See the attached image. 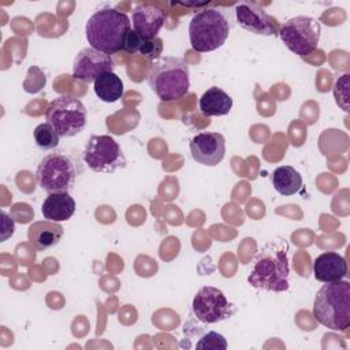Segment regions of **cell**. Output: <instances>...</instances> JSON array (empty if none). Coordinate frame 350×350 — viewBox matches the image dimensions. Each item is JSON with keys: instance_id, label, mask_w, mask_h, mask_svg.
<instances>
[{"instance_id": "26", "label": "cell", "mask_w": 350, "mask_h": 350, "mask_svg": "<svg viewBox=\"0 0 350 350\" xmlns=\"http://www.w3.org/2000/svg\"><path fill=\"white\" fill-rule=\"evenodd\" d=\"M15 231V223L12 219L8 217V215L1 211V241H7Z\"/></svg>"}, {"instance_id": "3", "label": "cell", "mask_w": 350, "mask_h": 350, "mask_svg": "<svg viewBox=\"0 0 350 350\" xmlns=\"http://www.w3.org/2000/svg\"><path fill=\"white\" fill-rule=\"evenodd\" d=\"M146 82L161 101L179 100L190 89L189 66L180 57H160L149 66Z\"/></svg>"}, {"instance_id": "4", "label": "cell", "mask_w": 350, "mask_h": 350, "mask_svg": "<svg viewBox=\"0 0 350 350\" xmlns=\"http://www.w3.org/2000/svg\"><path fill=\"white\" fill-rule=\"evenodd\" d=\"M313 316L332 331H346L350 327V283L343 279L325 283L314 297Z\"/></svg>"}, {"instance_id": "11", "label": "cell", "mask_w": 350, "mask_h": 350, "mask_svg": "<svg viewBox=\"0 0 350 350\" xmlns=\"http://www.w3.org/2000/svg\"><path fill=\"white\" fill-rule=\"evenodd\" d=\"M111 71H113L111 55L92 46L79 51L72 63V77L83 83H94L98 77Z\"/></svg>"}, {"instance_id": "9", "label": "cell", "mask_w": 350, "mask_h": 350, "mask_svg": "<svg viewBox=\"0 0 350 350\" xmlns=\"http://www.w3.org/2000/svg\"><path fill=\"white\" fill-rule=\"evenodd\" d=\"M83 161L100 174H112L126 167L124 153L111 135H92L83 149Z\"/></svg>"}, {"instance_id": "6", "label": "cell", "mask_w": 350, "mask_h": 350, "mask_svg": "<svg viewBox=\"0 0 350 350\" xmlns=\"http://www.w3.org/2000/svg\"><path fill=\"white\" fill-rule=\"evenodd\" d=\"M230 34V22L217 8L197 11L189 23V40L196 52L205 53L219 49Z\"/></svg>"}, {"instance_id": "15", "label": "cell", "mask_w": 350, "mask_h": 350, "mask_svg": "<svg viewBox=\"0 0 350 350\" xmlns=\"http://www.w3.org/2000/svg\"><path fill=\"white\" fill-rule=\"evenodd\" d=\"M64 235V228L62 224L51 220H38L29 226L27 241L30 245L40 252L48 250L56 246Z\"/></svg>"}, {"instance_id": "17", "label": "cell", "mask_w": 350, "mask_h": 350, "mask_svg": "<svg viewBox=\"0 0 350 350\" xmlns=\"http://www.w3.org/2000/svg\"><path fill=\"white\" fill-rule=\"evenodd\" d=\"M75 201L70 193H49L41 206L44 219L51 221H64L75 213Z\"/></svg>"}, {"instance_id": "13", "label": "cell", "mask_w": 350, "mask_h": 350, "mask_svg": "<svg viewBox=\"0 0 350 350\" xmlns=\"http://www.w3.org/2000/svg\"><path fill=\"white\" fill-rule=\"evenodd\" d=\"M189 146L193 160L201 165L215 167L226 154V139L220 133H198L191 138Z\"/></svg>"}, {"instance_id": "12", "label": "cell", "mask_w": 350, "mask_h": 350, "mask_svg": "<svg viewBox=\"0 0 350 350\" xmlns=\"http://www.w3.org/2000/svg\"><path fill=\"white\" fill-rule=\"evenodd\" d=\"M235 16L239 26L257 36H276L279 33L278 21L264 8L252 3L235 5Z\"/></svg>"}, {"instance_id": "5", "label": "cell", "mask_w": 350, "mask_h": 350, "mask_svg": "<svg viewBox=\"0 0 350 350\" xmlns=\"http://www.w3.org/2000/svg\"><path fill=\"white\" fill-rule=\"evenodd\" d=\"M81 172L82 167L74 156L63 150H53L41 159L36 171V180L48 194L68 193L74 189Z\"/></svg>"}, {"instance_id": "25", "label": "cell", "mask_w": 350, "mask_h": 350, "mask_svg": "<svg viewBox=\"0 0 350 350\" xmlns=\"http://www.w3.org/2000/svg\"><path fill=\"white\" fill-rule=\"evenodd\" d=\"M144 38L141 36H138L134 30H130L126 36V41H124V46L123 49L129 53H135L139 51L141 45H142Z\"/></svg>"}, {"instance_id": "1", "label": "cell", "mask_w": 350, "mask_h": 350, "mask_svg": "<svg viewBox=\"0 0 350 350\" xmlns=\"http://www.w3.org/2000/svg\"><path fill=\"white\" fill-rule=\"evenodd\" d=\"M290 246L283 238L268 241L253 260L247 283L258 290L283 293L290 287Z\"/></svg>"}, {"instance_id": "10", "label": "cell", "mask_w": 350, "mask_h": 350, "mask_svg": "<svg viewBox=\"0 0 350 350\" xmlns=\"http://www.w3.org/2000/svg\"><path fill=\"white\" fill-rule=\"evenodd\" d=\"M193 313L204 324H216L230 319L235 313V306L224 293L212 286L201 287L193 298Z\"/></svg>"}, {"instance_id": "18", "label": "cell", "mask_w": 350, "mask_h": 350, "mask_svg": "<svg viewBox=\"0 0 350 350\" xmlns=\"http://www.w3.org/2000/svg\"><path fill=\"white\" fill-rule=\"evenodd\" d=\"M232 108V98L220 88L212 86L200 98V111L204 116H224Z\"/></svg>"}, {"instance_id": "22", "label": "cell", "mask_w": 350, "mask_h": 350, "mask_svg": "<svg viewBox=\"0 0 350 350\" xmlns=\"http://www.w3.org/2000/svg\"><path fill=\"white\" fill-rule=\"evenodd\" d=\"M227 340L226 338L215 331L204 332L200 336V340L196 343L197 349H205V350H226L227 349Z\"/></svg>"}, {"instance_id": "7", "label": "cell", "mask_w": 350, "mask_h": 350, "mask_svg": "<svg viewBox=\"0 0 350 350\" xmlns=\"http://www.w3.org/2000/svg\"><path fill=\"white\" fill-rule=\"evenodd\" d=\"M45 118L60 137L68 138L85 129L86 108L75 96L63 94L49 103Z\"/></svg>"}, {"instance_id": "24", "label": "cell", "mask_w": 350, "mask_h": 350, "mask_svg": "<svg viewBox=\"0 0 350 350\" xmlns=\"http://www.w3.org/2000/svg\"><path fill=\"white\" fill-rule=\"evenodd\" d=\"M347 88H349V74L342 75L334 86V96L336 100V104L343 109V111H349V104H347Z\"/></svg>"}, {"instance_id": "19", "label": "cell", "mask_w": 350, "mask_h": 350, "mask_svg": "<svg viewBox=\"0 0 350 350\" xmlns=\"http://www.w3.org/2000/svg\"><path fill=\"white\" fill-rule=\"evenodd\" d=\"M273 189L280 196H294L302 189V176L291 165L278 167L271 176Z\"/></svg>"}, {"instance_id": "21", "label": "cell", "mask_w": 350, "mask_h": 350, "mask_svg": "<svg viewBox=\"0 0 350 350\" xmlns=\"http://www.w3.org/2000/svg\"><path fill=\"white\" fill-rule=\"evenodd\" d=\"M33 135H34L36 145L42 150L55 149L59 145V141H60V135L57 134V131L48 122L46 123H40L34 129Z\"/></svg>"}, {"instance_id": "2", "label": "cell", "mask_w": 350, "mask_h": 350, "mask_svg": "<svg viewBox=\"0 0 350 350\" xmlns=\"http://www.w3.org/2000/svg\"><path fill=\"white\" fill-rule=\"evenodd\" d=\"M130 30L131 22L129 16L111 7L97 10L85 25V34L90 46L107 55L123 49Z\"/></svg>"}, {"instance_id": "20", "label": "cell", "mask_w": 350, "mask_h": 350, "mask_svg": "<svg viewBox=\"0 0 350 350\" xmlns=\"http://www.w3.org/2000/svg\"><path fill=\"white\" fill-rule=\"evenodd\" d=\"M93 89L96 96L104 103H116L119 98H122L124 92L120 77H118L113 71L98 77L93 83Z\"/></svg>"}, {"instance_id": "14", "label": "cell", "mask_w": 350, "mask_h": 350, "mask_svg": "<svg viewBox=\"0 0 350 350\" xmlns=\"http://www.w3.org/2000/svg\"><path fill=\"white\" fill-rule=\"evenodd\" d=\"M164 11L153 4H138L131 14L133 30L144 40L156 38L164 25Z\"/></svg>"}, {"instance_id": "16", "label": "cell", "mask_w": 350, "mask_h": 350, "mask_svg": "<svg viewBox=\"0 0 350 350\" xmlns=\"http://www.w3.org/2000/svg\"><path fill=\"white\" fill-rule=\"evenodd\" d=\"M313 275L316 280L323 283L339 282L347 275V262L336 252L321 253L313 261Z\"/></svg>"}, {"instance_id": "8", "label": "cell", "mask_w": 350, "mask_h": 350, "mask_svg": "<svg viewBox=\"0 0 350 350\" xmlns=\"http://www.w3.org/2000/svg\"><path fill=\"white\" fill-rule=\"evenodd\" d=\"M320 33V23L314 18L298 15L284 22L278 34L293 53L304 57L317 48Z\"/></svg>"}, {"instance_id": "23", "label": "cell", "mask_w": 350, "mask_h": 350, "mask_svg": "<svg viewBox=\"0 0 350 350\" xmlns=\"http://www.w3.org/2000/svg\"><path fill=\"white\" fill-rule=\"evenodd\" d=\"M138 52L149 60L160 59L161 53H163V41H161V38L156 37V38H150V40H144Z\"/></svg>"}]
</instances>
